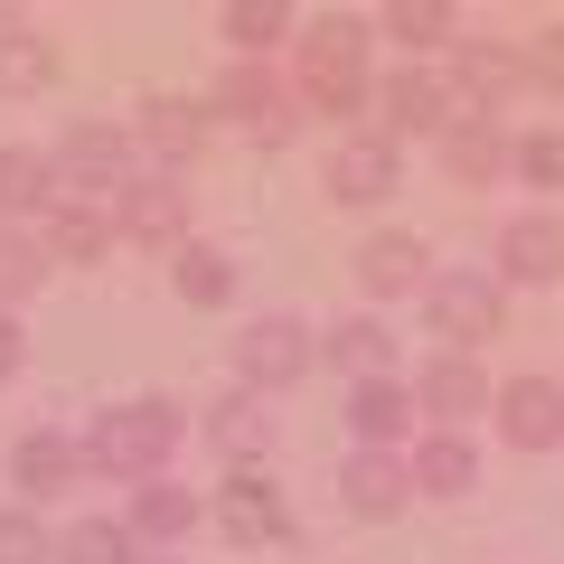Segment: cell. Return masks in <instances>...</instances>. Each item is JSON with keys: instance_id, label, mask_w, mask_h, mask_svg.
Returning a JSON list of instances; mask_svg holds the SVG:
<instances>
[{"instance_id": "6", "label": "cell", "mask_w": 564, "mask_h": 564, "mask_svg": "<svg viewBox=\"0 0 564 564\" xmlns=\"http://www.w3.org/2000/svg\"><path fill=\"white\" fill-rule=\"evenodd\" d=\"M311 377V329L302 321H245L236 329V386H254V395H282V386Z\"/></svg>"}, {"instance_id": "36", "label": "cell", "mask_w": 564, "mask_h": 564, "mask_svg": "<svg viewBox=\"0 0 564 564\" xmlns=\"http://www.w3.org/2000/svg\"><path fill=\"white\" fill-rule=\"evenodd\" d=\"M20 358H29V339H20V321H10V311H0V386L20 377Z\"/></svg>"}, {"instance_id": "27", "label": "cell", "mask_w": 564, "mask_h": 564, "mask_svg": "<svg viewBox=\"0 0 564 564\" xmlns=\"http://www.w3.org/2000/svg\"><path fill=\"white\" fill-rule=\"evenodd\" d=\"M329 358H339L358 386H367V377H395V329H386L377 311H358V321L329 329Z\"/></svg>"}, {"instance_id": "7", "label": "cell", "mask_w": 564, "mask_h": 564, "mask_svg": "<svg viewBox=\"0 0 564 564\" xmlns=\"http://www.w3.org/2000/svg\"><path fill=\"white\" fill-rule=\"evenodd\" d=\"M395 180H404V151L386 132H339L329 141V170H321V188L339 207H377V198H395Z\"/></svg>"}, {"instance_id": "33", "label": "cell", "mask_w": 564, "mask_h": 564, "mask_svg": "<svg viewBox=\"0 0 564 564\" xmlns=\"http://www.w3.org/2000/svg\"><path fill=\"white\" fill-rule=\"evenodd\" d=\"M0 564H57V536L39 527V508H0Z\"/></svg>"}, {"instance_id": "31", "label": "cell", "mask_w": 564, "mask_h": 564, "mask_svg": "<svg viewBox=\"0 0 564 564\" xmlns=\"http://www.w3.org/2000/svg\"><path fill=\"white\" fill-rule=\"evenodd\" d=\"M217 29L236 39V57H254V66H263V47H273V39H292V10H282V0H226V10H217Z\"/></svg>"}, {"instance_id": "9", "label": "cell", "mask_w": 564, "mask_h": 564, "mask_svg": "<svg viewBox=\"0 0 564 564\" xmlns=\"http://www.w3.org/2000/svg\"><path fill=\"white\" fill-rule=\"evenodd\" d=\"M217 113H236L263 151L292 141V95H282V76H273V66H254V57H236V66L217 76Z\"/></svg>"}, {"instance_id": "29", "label": "cell", "mask_w": 564, "mask_h": 564, "mask_svg": "<svg viewBox=\"0 0 564 564\" xmlns=\"http://www.w3.org/2000/svg\"><path fill=\"white\" fill-rule=\"evenodd\" d=\"M57 564H141V536L122 518H76L57 536Z\"/></svg>"}, {"instance_id": "32", "label": "cell", "mask_w": 564, "mask_h": 564, "mask_svg": "<svg viewBox=\"0 0 564 564\" xmlns=\"http://www.w3.org/2000/svg\"><path fill=\"white\" fill-rule=\"evenodd\" d=\"M47 76H57V57H47V39H39V29H10V39H0V104L39 95Z\"/></svg>"}, {"instance_id": "5", "label": "cell", "mask_w": 564, "mask_h": 564, "mask_svg": "<svg viewBox=\"0 0 564 564\" xmlns=\"http://www.w3.org/2000/svg\"><path fill=\"white\" fill-rule=\"evenodd\" d=\"M141 141L122 132V122H76V132L57 141V180H66V198H95V207H113L122 188L141 180Z\"/></svg>"}, {"instance_id": "12", "label": "cell", "mask_w": 564, "mask_h": 564, "mask_svg": "<svg viewBox=\"0 0 564 564\" xmlns=\"http://www.w3.org/2000/svg\"><path fill=\"white\" fill-rule=\"evenodd\" d=\"M414 395H423V414H433V433H462L470 414H499V395H489V377H480V358H423V377H414Z\"/></svg>"}, {"instance_id": "13", "label": "cell", "mask_w": 564, "mask_h": 564, "mask_svg": "<svg viewBox=\"0 0 564 564\" xmlns=\"http://www.w3.org/2000/svg\"><path fill=\"white\" fill-rule=\"evenodd\" d=\"M414 499V452H348L339 462V508L348 518H395Z\"/></svg>"}, {"instance_id": "11", "label": "cell", "mask_w": 564, "mask_h": 564, "mask_svg": "<svg viewBox=\"0 0 564 564\" xmlns=\"http://www.w3.org/2000/svg\"><path fill=\"white\" fill-rule=\"evenodd\" d=\"M499 443L508 452H555L564 443V377H508L499 386Z\"/></svg>"}, {"instance_id": "16", "label": "cell", "mask_w": 564, "mask_h": 564, "mask_svg": "<svg viewBox=\"0 0 564 564\" xmlns=\"http://www.w3.org/2000/svg\"><path fill=\"white\" fill-rule=\"evenodd\" d=\"M555 273H564V226L545 217V207L508 217L499 226V282H527V292H536V282H555Z\"/></svg>"}, {"instance_id": "8", "label": "cell", "mask_w": 564, "mask_h": 564, "mask_svg": "<svg viewBox=\"0 0 564 564\" xmlns=\"http://www.w3.org/2000/svg\"><path fill=\"white\" fill-rule=\"evenodd\" d=\"M113 236H132V245H180V236H188V188H180V170H141V180L113 198Z\"/></svg>"}, {"instance_id": "28", "label": "cell", "mask_w": 564, "mask_h": 564, "mask_svg": "<svg viewBox=\"0 0 564 564\" xmlns=\"http://www.w3.org/2000/svg\"><path fill=\"white\" fill-rule=\"evenodd\" d=\"M377 29H386V39H404V66H423L433 47H452V29H462V20H452L443 0H395Z\"/></svg>"}, {"instance_id": "10", "label": "cell", "mask_w": 564, "mask_h": 564, "mask_svg": "<svg viewBox=\"0 0 564 564\" xmlns=\"http://www.w3.org/2000/svg\"><path fill=\"white\" fill-rule=\"evenodd\" d=\"M66 180H57V151H29V141H0V226H29V217H57Z\"/></svg>"}, {"instance_id": "26", "label": "cell", "mask_w": 564, "mask_h": 564, "mask_svg": "<svg viewBox=\"0 0 564 564\" xmlns=\"http://www.w3.org/2000/svg\"><path fill=\"white\" fill-rule=\"evenodd\" d=\"M170 282H180L188 311H226V302H236V254H217V245H180Z\"/></svg>"}, {"instance_id": "22", "label": "cell", "mask_w": 564, "mask_h": 564, "mask_svg": "<svg viewBox=\"0 0 564 564\" xmlns=\"http://www.w3.org/2000/svg\"><path fill=\"white\" fill-rule=\"evenodd\" d=\"M414 489H423V499H462V489H480V443H470V433H423V443H414Z\"/></svg>"}, {"instance_id": "19", "label": "cell", "mask_w": 564, "mask_h": 564, "mask_svg": "<svg viewBox=\"0 0 564 564\" xmlns=\"http://www.w3.org/2000/svg\"><path fill=\"white\" fill-rule=\"evenodd\" d=\"M443 170H452L462 188H489V180L518 170V141H508L489 113H480V122H452V132H443Z\"/></svg>"}, {"instance_id": "21", "label": "cell", "mask_w": 564, "mask_h": 564, "mask_svg": "<svg viewBox=\"0 0 564 564\" xmlns=\"http://www.w3.org/2000/svg\"><path fill=\"white\" fill-rule=\"evenodd\" d=\"M358 282H367V302H395V292H423V282H433V263H423L414 236H395V226H386V236L358 245Z\"/></svg>"}, {"instance_id": "25", "label": "cell", "mask_w": 564, "mask_h": 564, "mask_svg": "<svg viewBox=\"0 0 564 564\" xmlns=\"http://www.w3.org/2000/svg\"><path fill=\"white\" fill-rule=\"evenodd\" d=\"M47 236V263H95L104 245H113V207H95V198H66L57 217L39 226Z\"/></svg>"}, {"instance_id": "1", "label": "cell", "mask_w": 564, "mask_h": 564, "mask_svg": "<svg viewBox=\"0 0 564 564\" xmlns=\"http://www.w3.org/2000/svg\"><path fill=\"white\" fill-rule=\"evenodd\" d=\"M188 414L170 395H132V404H104L95 423H85V470L95 480H170V452H180Z\"/></svg>"}, {"instance_id": "17", "label": "cell", "mask_w": 564, "mask_h": 564, "mask_svg": "<svg viewBox=\"0 0 564 564\" xmlns=\"http://www.w3.org/2000/svg\"><path fill=\"white\" fill-rule=\"evenodd\" d=\"M452 76H462V95H470V104H480V113H489V122H499V113H508V104H518V95H527V85H536V76H527V47H480V39H470V47H462V66H452Z\"/></svg>"}, {"instance_id": "24", "label": "cell", "mask_w": 564, "mask_h": 564, "mask_svg": "<svg viewBox=\"0 0 564 564\" xmlns=\"http://www.w3.org/2000/svg\"><path fill=\"white\" fill-rule=\"evenodd\" d=\"M122 527H132L141 545H188V527H198V499H188L180 480H141L132 508H122Z\"/></svg>"}, {"instance_id": "3", "label": "cell", "mask_w": 564, "mask_h": 564, "mask_svg": "<svg viewBox=\"0 0 564 564\" xmlns=\"http://www.w3.org/2000/svg\"><path fill=\"white\" fill-rule=\"evenodd\" d=\"M423 321H433V339H443L452 358H470L480 339H499L508 282H499V273H470V263H443V273L423 282Z\"/></svg>"}, {"instance_id": "20", "label": "cell", "mask_w": 564, "mask_h": 564, "mask_svg": "<svg viewBox=\"0 0 564 564\" xmlns=\"http://www.w3.org/2000/svg\"><path fill=\"white\" fill-rule=\"evenodd\" d=\"M10 480L29 489V508L57 499V489L85 480V443H66V433H20V452H10Z\"/></svg>"}, {"instance_id": "14", "label": "cell", "mask_w": 564, "mask_h": 564, "mask_svg": "<svg viewBox=\"0 0 564 564\" xmlns=\"http://www.w3.org/2000/svg\"><path fill=\"white\" fill-rule=\"evenodd\" d=\"M423 395L404 377H367L348 386V433H358V452H404V433H414Z\"/></svg>"}, {"instance_id": "35", "label": "cell", "mask_w": 564, "mask_h": 564, "mask_svg": "<svg viewBox=\"0 0 564 564\" xmlns=\"http://www.w3.org/2000/svg\"><path fill=\"white\" fill-rule=\"evenodd\" d=\"M527 76H536V85H555V95H564V20L527 39Z\"/></svg>"}, {"instance_id": "23", "label": "cell", "mask_w": 564, "mask_h": 564, "mask_svg": "<svg viewBox=\"0 0 564 564\" xmlns=\"http://www.w3.org/2000/svg\"><path fill=\"white\" fill-rule=\"evenodd\" d=\"M207 443H217V452H236V470H254V452L273 443V414H263V395H254V386H226V395L207 404Z\"/></svg>"}, {"instance_id": "4", "label": "cell", "mask_w": 564, "mask_h": 564, "mask_svg": "<svg viewBox=\"0 0 564 564\" xmlns=\"http://www.w3.org/2000/svg\"><path fill=\"white\" fill-rule=\"evenodd\" d=\"M452 122H480V104L462 95V76L443 66H395L377 76V132L404 151V132H452Z\"/></svg>"}, {"instance_id": "2", "label": "cell", "mask_w": 564, "mask_h": 564, "mask_svg": "<svg viewBox=\"0 0 564 564\" xmlns=\"http://www.w3.org/2000/svg\"><path fill=\"white\" fill-rule=\"evenodd\" d=\"M292 95L311 104V113H367L377 104V76H367V20H348V10H329L321 29L302 39V76H292Z\"/></svg>"}, {"instance_id": "34", "label": "cell", "mask_w": 564, "mask_h": 564, "mask_svg": "<svg viewBox=\"0 0 564 564\" xmlns=\"http://www.w3.org/2000/svg\"><path fill=\"white\" fill-rule=\"evenodd\" d=\"M518 180L527 188H564V132H527L518 141Z\"/></svg>"}, {"instance_id": "18", "label": "cell", "mask_w": 564, "mask_h": 564, "mask_svg": "<svg viewBox=\"0 0 564 564\" xmlns=\"http://www.w3.org/2000/svg\"><path fill=\"white\" fill-rule=\"evenodd\" d=\"M132 141L151 151L161 170H180V161H198V141H207V113L188 95H151L141 104V122H132Z\"/></svg>"}, {"instance_id": "15", "label": "cell", "mask_w": 564, "mask_h": 564, "mask_svg": "<svg viewBox=\"0 0 564 564\" xmlns=\"http://www.w3.org/2000/svg\"><path fill=\"white\" fill-rule=\"evenodd\" d=\"M217 527H226L236 545H282V536H292V508H282V489L263 480V470H226Z\"/></svg>"}, {"instance_id": "30", "label": "cell", "mask_w": 564, "mask_h": 564, "mask_svg": "<svg viewBox=\"0 0 564 564\" xmlns=\"http://www.w3.org/2000/svg\"><path fill=\"white\" fill-rule=\"evenodd\" d=\"M47 273V236L39 226H0V311H20Z\"/></svg>"}]
</instances>
